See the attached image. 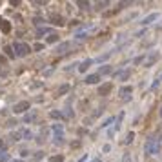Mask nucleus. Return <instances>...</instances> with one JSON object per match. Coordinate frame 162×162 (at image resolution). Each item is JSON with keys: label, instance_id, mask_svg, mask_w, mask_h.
<instances>
[{"label": "nucleus", "instance_id": "nucleus-14", "mask_svg": "<svg viewBox=\"0 0 162 162\" xmlns=\"http://www.w3.org/2000/svg\"><path fill=\"white\" fill-rule=\"evenodd\" d=\"M56 40H58V35H55V33H51V35L47 37V42H49V44H55Z\"/></svg>", "mask_w": 162, "mask_h": 162}, {"label": "nucleus", "instance_id": "nucleus-2", "mask_svg": "<svg viewBox=\"0 0 162 162\" xmlns=\"http://www.w3.org/2000/svg\"><path fill=\"white\" fill-rule=\"evenodd\" d=\"M29 109V100H20L13 106V113H24Z\"/></svg>", "mask_w": 162, "mask_h": 162}, {"label": "nucleus", "instance_id": "nucleus-16", "mask_svg": "<svg viewBox=\"0 0 162 162\" xmlns=\"http://www.w3.org/2000/svg\"><path fill=\"white\" fill-rule=\"evenodd\" d=\"M109 71H111V67H109V66H106V67H100V73H98V75H106V73H109Z\"/></svg>", "mask_w": 162, "mask_h": 162}, {"label": "nucleus", "instance_id": "nucleus-8", "mask_svg": "<svg viewBox=\"0 0 162 162\" xmlns=\"http://www.w3.org/2000/svg\"><path fill=\"white\" fill-rule=\"evenodd\" d=\"M91 62H93V60H84V62H82V64L78 66V71H80V73H84V71H86L87 67H89V66H91Z\"/></svg>", "mask_w": 162, "mask_h": 162}, {"label": "nucleus", "instance_id": "nucleus-12", "mask_svg": "<svg viewBox=\"0 0 162 162\" xmlns=\"http://www.w3.org/2000/svg\"><path fill=\"white\" fill-rule=\"evenodd\" d=\"M157 58H159V55L155 53V55H151V56H150V58H148V62H146V67H150V66L153 64V62H155V60H157Z\"/></svg>", "mask_w": 162, "mask_h": 162}, {"label": "nucleus", "instance_id": "nucleus-20", "mask_svg": "<svg viewBox=\"0 0 162 162\" xmlns=\"http://www.w3.org/2000/svg\"><path fill=\"white\" fill-rule=\"evenodd\" d=\"M131 140H133V133H130V135H128V139H126V144H130Z\"/></svg>", "mask_w": 162, "mask_h": 162}, {"label": "nucleus", "instance_id": "nucleus-4", "mask_svg": "<svg viewBox=\"0 0 162 162\" xmlns=\"http://www.w3.org/2000/svg\"><path fill=\"white\" fill-rule=\"evenodd\" d=\"M0 29H2V33H6V35H7V33L11 31V24L6 20V18H0Z\"/></svg>", "mask_w": 162, "mask_h": 162}, {"label": "nucleus", "instance_id": "nucleus-7", "mask_svg": "<svg viewBox=\"0 0 162 162\" xmlns=\"http://www.w3.org/2000/svg\"><path fill=\"white\" fill-rule=\"evenodd\" d=\"M98 80H100V75H87L86 76V84H97Z\"/></svg>", "mask_w": 162, "mask_h": 162}, {"label": "nucleus", "instance_id": "nucleus-24", "mask_svg": "<svg viewBox=\"0 0 162 162\" xmlns=\"http://www.w3.org/2000/svg\"><path fill=\"white\" fill-rule=\"evenodd\" d=\"M2 148H4V142L0 140V150H2Z\"/></svg>", "mask_w": 162, "mask_h": 162}, {"label": "nucleus", "instance_id": "nucleus-21", "mask_svg": "<svg viewBox=\"0 0 162 162\" xmlns=\"http://www.w3.org/2000/svg\"><path fill=\"white\" fill-rule=\"evenodd\" d=\"M44 33H47V27H40L38 29V35H44Z\"/></svg>", "mask_w": 162, "mask_h": 162}, {"label": "nucleus", "instance_id": "nucleus-6", "mask_svg": "<svg viewBox=\"0 0 162 162\" xmlns=\"http://www.w3.org/2000/svg\"><path fill=\"white\" fill-rule=\"evenodd\" d=\"M69 47H71V42H62L60 46H58V47H56V53L62 55V53H66V51H67Z\"/></svg>", "mask_w": 162, "mask_h": 162}, {"label": "nucleus", "instance_id": "nucleus-1", "mask_svg": "<svg viewBox=\"0 0 162 162\" xmlns=\"http://www.w3.org/2000/svg\"><path fill=\"white\" fill-rule=\"evenodd\" d=\"M15 51H17V56H26V55L31 51V47H29V44H24V42H17L15 44Z\"/></svg>", "mask_w": 162, "mask_h": 162}, {"label": "nucleus", "instance_id": "nucleus-9", "mask_svg": "<svg viewBox=\"0 0 162 162\" xmlns=\"http://www.w3.org/2000/svg\"><path fill=\"white\" fill-rule=\"evenodd\" d=\"M67 91H69V86H67V84H64V86H60V87H58L56 95H58V97H62V95H66Z\"/></svg>", "mask_w": 162, "mask_h": 162}, {"label": "nucleus", "instance_id": "nucleus-17", "mask_svg": "<svg viewBox=\"0 0 162 162\" xmlns=\"http://www.w3.org/2000/svg\"><path fill=\"white\" fill-rule=\"evenodd\" d=\"M20 135H22V137H26V139H31V137H33V135H31V131H27V130H26V131H22Z\"/></svg>", "mask_w": 162, "mask_h": 162}, {"label": "nucleus", "instance_id": "nucleus-25", "mask_svg": "<svg viewBox=\"0 0 162 162\" xmlns=\"http://www.w3.org/2000/svg\"><path fill=\"white\" fill-rule=\"evenodd\" d=\"M13 162H22V160H13Z\"/></svg>", "mask_w": 162, "mask_h": 162}, {"label": "nucleus", "instance_id": "nucleus-13", "mask_svg": "<svg viewBox=\"0 0 162 162\" xmlns=\"http://www.w3.org/2000/svg\"><path fill=\"white\" fill-rule=\"evenodd\" d=\"M47 162H64V157H62V155H55V157H51Z\"/></svg>", "mask_w": 162, "mask_h": 162}, {"label": "nucleus", "instance_id": "nucleus-11", "mask_svg": "<svg viewBox=\"0 0 162 162\" xmlns=\"http://www.w3.org/2000/svg\"><path fill=\"white\" fill-rule=\"evenodd\" d=\"M49 117H51V119H58V120H62V119H64L60 111H51V113H49Z\"/></svg>", "mask_w": 162, "mask_h": 162}, {"label": "nucleus", "instance_id": "nucleus-19", "mask_svg": "<svg viewBox=\"0 0 162 162\" xmlns=\"http://www.w3.org/2000/svg\"><path fill=\"white\" fill-rule=\"evenodd\" d=\"M157 18V15H151V17H148L146 20H144V24H148V22H151V20H155Z\"/></svg>", "mask_w": 162, "mask_h": 162}, {"label": "nucleus", "instance_id": "nucleus-3", "mask_svg": "<svg viewBox=\"0 0 162 162\" xmlns=\"http://www.w3.org/2000/svg\"><path fill=\"white\" fill-rule=\"evenodd\" d=\"M111 89H113V84H111V82H106V84H102V86L98 87V95L106 97V95L111 93Z\"/></svg>", "mask_w": 162, "mask_h": 162}, {"label": "nucleus", "instance_id": "nucleus-18", "mask_svg": "<svg viewBox=\"0 0 162 162\" xmlns=\"http://www.w3.org/2000/svg\"><path fill=\"white\" fill-rule=\"evenodd\" d=\"M31 49H35V51H40V49H44V44H35Z\"/></svg>", "mask_w": 162, "mask_h": 162}, {"label": "nucleus", "instance_id": "nucleus-15", "mask_svg": "<svg viewBox=\"0 0 162 162\" xmlns=\"http://www.w3.org/2000/svg\"><path fill=\"white\" fill-rule=\"evenodd\" d=\"M17 124H18V122H17V119H9L7 122H6V126H7V128H13V126H17Z\"/></svg>", "mask_w": 162, "mask_h": 162}, {"label": "nucleus", "instance_id": "nucleus-10", "mask_svg": "<svg viewBox=\"0 0 162 162\" xmlns=\"http://www.w3.org/2000/svg\"><path fill=\"white\" fill-rule=\"evenodd\" d=\"M131 91H133V87H131V86H126V87H122V89H120V95H122V97H128Z\"/></svg>", "mask_w": 162, "mask_h": 162}, {"label": "nucleus", "instance_id": "nucleus-5", "mask_svg": "<svg viewBox=\"0 0 162 162\" xmlns=\"http://www.w3.org/2000/svg\"><path fill=\"white\" fill-rule=\"evenodd\" d=\"M49 20H51L53 26H64V18H62L60 15H51V17H49Z\"/></svg>", "mask_w": 162, "mask_h": 162}, {"label": "nucleus", "instance_id": "nucleus-22", "mask_svg": "<svg viewBox=\"0 0 162 162\" xmlns=\"http://www.w3.org/2000/svg\"><path fill=\"white\" fill-rule=\"evenodd\" d=\"M6 51H7V55H9V56H15V53L11 51V47H6Z\"/></svg>", "mask_w": 162, "mask_h": 162}, {"label": "nucleus", "instance_id": "nucleus-23", "mask_svg": "<svg viewBox=\"0 0 162 162\" xmlns=\"http://www.w3.org/2000/svg\"><path fill=\"white\" fill-rule=\"evenodd\" d=\"M7 159H9L7 155H2V157H0V162H6V160H7Z\"/></svg>", "mask_w": 162, "mask_h": 162}]
</instances>
